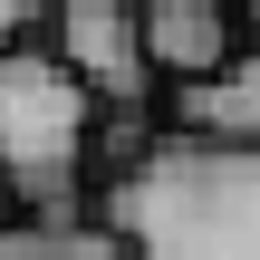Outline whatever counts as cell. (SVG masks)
Here are the masks:
<instances>
[{
    "label": "cell",
    "mask_w": 260,
    "mask_h": 260,
    "mask_svg": "<svg viewBox=\"0 0 260 260\" xmlns=\"http://www.w3.org/2000/svg\"><path fill=\"white\" fill-rule=\"evenodd\" d=\"M96 222L125 241V260H260V154L174 125L96 193Z\"/></svg>",
    "instance_id": "cell-1"
},
{
    "label": "cell",
    "mask_w": 260,
    "mask_h": 260,
    "mask_svg": "<svg viewBox=\"0 0 260 260\" xmlns=\"http://www.w3.org/2000/svg\"><path fill=\"white\" fill-rule=\"evenodd\" d=\"M96 125L106 106L48 39L0 58V193L19 203V222L77 232V174L96 164Z\"/></svg>",
    "instance_id": "cell-2"
},
{
    "label": "cell",
    "mask_w": 260,
    "mask_h": 260,
    "mask_svg": "<svg viewBox=\"0 0 260 260\" xmlns=\"http://www.w3.org/2000/svg\"><path fill=\"white\" fill-rule=\"evenodd\" d=\"M48 48L87 77V96L106 106V116H154V58H145V10H125V0H68V10H48Z\"/></svg>",
    "instance_id": "cell-3"
},
{
    "label": "cell",
    "mask_w": 260,
    "mask_h": 260,
    "mask_svg": "<svg viewBox=\"0 0 260 260\" xmlns=\"http://www.w3.org/2000/svg\"><path fill=\"white\" fill-rule=\"evenodd\" d=\"M145 58L164 87H203L241 58V10L222 0H145Z\"/></svg>",
    "instance_id": "cell-4"
},
{
    "label": "cell",
    "mask_w": 260,
    "mask_h": 260,
    "mask_svg": "<svg viewBox=\"0 0 260 260\" xmlns=\"http://www.w3.org/2000/svg\"><path fill=\"white\" fill-rule=\"evenodd\" d=\"M183 135H203V145H251L260 154V48H241L222 77L183 87Z\"/></svg>",
    "instance_id": "cell-5"
},
{
    "label": "cell",
    "mask_w": 260,
    "mask_h": 260,
    "mask_svg": "<svg viewBox=\"0 0 260 260\" xmlns=\"http://www.w3.org/2000/svg\"><path fill=\"white\" fill-rule=\"evenodd\" d=\"M0 260H125V241L106 222H77V232H39V222H0Z\"/></svg>",
    "instance_id": "cell-6"
},
{
    "label": "cell",
    "mask_w": 260,
    "mask_h": 260,
    "mask_svg": "<svg viewBox=\"0 0 260 260\" xmlns=\"http://www.w3.org/2000/svg\"><path fill=\"white\" fill-rule=\"evenodd\" d=\"M39 29H48V10H29V0H0V58L39 48Z\"/></svg>",
    "instance_id": "cell-7"
},
{
    "label": "cell",
    "mask_w": 260,
    "mask_h": 260,
    "mask_svg": "<svg viewBox=\"0 0 260 260\" xmlns=\"http://www.w3.org/2000/svg\"><path fill=\"white\" fill-rule=\"evenodd\" d=\"M241 48H260V0H251V10H241Z\"/></svg>",
    "instance_id": "cell-8"
},
{
    "label": "cell",
    "mask_w": 260,
    "mask_h": 260,
    "mask_svg": "<svg viewBox=\"0 0 260 260\" xmlns=\"http://www.w3.org/2000/svg\"><path fill=\"white\" fill-rule=\"evenodd\" d=\"M0 203H10V193H0Z\"/></svg>",
    "instance_id": "cell-9"
}]
</instances>
